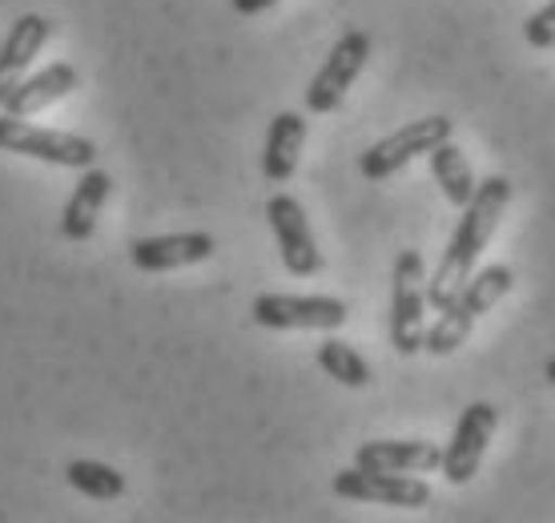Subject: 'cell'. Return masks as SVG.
I'll list each match as a JSON object with an SVG mask.
<instances>
[{"instance_id":"6da1fadb","label":"cell","mask_w":555,"mask_h":523,"mask_svg":"<svg viewBox=\"0 0 555 523\" xmlns=\"http://www.w3.org/2000/svg\"><path fill=\"white\" fill-rule=\"evenodd\" d=\"M512 202V181L503 174H491L475 186V197L463 206V218H459L455 234L447 242L443 258L435 266V275L427 278V306L430 310H443L451 298H455L463 282L475 275V266L483 258L487 242L500 226L503 209Z\"/></svg>"},{"instance_id":"7a4b0ae2","label":"cell","mask_w":555,"mask_h":523,"mask_svg":"<svg viewBox=\"0 0 555 523\" xmlns=\"http://www.w3.org/2000/svg\"><path fill=\"white\" fill-rule=\"evenodd\" d=\"M512 286H515V270L512 266H503V262H491V266H483V270H475V275L463 282V290H459L455 298L439 310V322L427 327V343H423V350H427V355H439V358L459 350V346L472 339L475 322H479L495 303H503V298L512 294Z\"/></svg>"},{"instance_id":"3957f363","label":"cell","mask_w":555,"mask_h":523,"mask_svg":"<svg viewBox=\"0 0 555 523\" xmlns=\"http://www.w3.org/2000/svg\"><path fill=\"white\" fill-rule=\"evenodd\" d=\"M427 343V262L418 250H403L390 270V346L418 355Z\"/></svg>"},{"instance_id":"277c9868","label":"cell","mask_w":555,"mask_h":523,"mask_svg":"<svg viewBox=\"0 0 555 523\" xmlns=\"http://www.w3.org/2000/svg\"><path fill=\"white\" fill-rule=\"evenodd\" d=\"M0 150L16 153V157H37V162L61 169H89L98 162V145L81 133L28 125L25 117H13L4 110H0Z\"/></svg>"},{"instance_id":"5b68a950","label":"cell","mask_w":555,"mask_h":523,"mask_svg":"<svg viewBox=\"0 0 555 523\" xmlns=\"http://www.w3.org/2000/svg\"><path fill=\"white\" fill-rule=\"evenodd\" d=\"M455 133V122L443 117V113H435V117H423V122H411L403 129H395L390 138L375 141L371 150L359 157V169L366 181H387L395 178L399 169H406L415 157L430 153L439 141H447Z\"/></svg>"},{"instance_id":"8992f818","label":"cell","mask_w":555,"mask_h":523,"mask_svg":"<svg viewBox=\"0 0 555 523\" xmlns=\"http://www.w3.org/2000/svg\"><path fill=\"white\" fill-rule=\"evenodd\" d=\"M347 318V303L331 294H258L254 298V322L266 331H338Z\"/></svg>"},{"instance_id":"52a82bcc","label":"cell","mask_w":555,"mask_h":523,"mask_svg":"<svg viewBox=\"0 0 555 523\" xmlns=\"http://www.w3.org/2000/svg\"><path fill=\"white\" fill-rule=\"evenodd\" d=\"M366 56H371V33L362 28H347L338 41H334L331 56L322 61V69L314 73V81L306 89V110L310 113H334L347 101L350 85L359 81V73L366 69Z\"/></svg>"},{"instance_id":"ba28073f","label":"cell","mask_w":555,"mask_h":523,"mask_svg":"<svg viewBox=\"0 0 555 523\" xmlns=\"http://www.w3.org/2000/svg\"><path fill=\"white\" fill-rule=\"evenodd\" d=\"M334 496L354 499V503H383V508H427L430 487L406 471L347 468L334 475Z\"/></svg>"},{"instance_id":"9c48e42d","label":"cell","mask_w":555,"mask_h":523,"mask_svg":"<svg viewBox=\"0 0 555 523\" xmlns=\"http://www.w3.org/2000/svg\"><path fill=\"white\" fill-rule=\"evenodd\" d=\"M266 218H270V230L278 238V254H282V266L291 270L294 278H314L322 270V254L319 242H314V230L306 221V209L298 197L291 193H274L266 202Z\"/></svg>"},{"instance_id":"30bf717a","label":"cell","mask_w":555,"mask_h":523,"mask_svg":"<svg viewBox=\"0 0 555 523\" xmlns=\"http://www.w3.org/2000/svg\"><path fill=\"white\" fill-rule=\"evenodd\" d=\"M495 428H500V411L491 403H472L467 411L459 414L451 443L443 447V463H439L451 487H463V483L475 480V471L483 463L487 443H491Z\"/></svg>"},{"instance_id":"8fae6325","label":"cell","mask_w":555,"mask_h":523,"mask_svg":"<svg viewBox=\"0 0 555 523\" xmlns=\"http://www.w3.org/2000/svg\"><path fill=\"white\" fill-rule=\"evenodd\" d=\"M214 234L190 230V234H162V238H138L129 246V262L145 270V275H166V270H181V266H197L214 254Z\"/></svg>"},{"instance_id":"7c38bea8","label":"cell","mask_w":555,"mask_h":523,"mask_svg":"<svg viewBox=\"0 0 555 523\" xmlns=\"http://www.w3.org/2000/svg\"><path fill=\"white\" fill-rule=\"evenodd\" d=\"M53 37V25L41 13L16 16V25L9 28V37L0 44V105L9 101L16 85L25 81L28 65L37 61V53L44 49V41Z\"/></svg>"},{"instance_id":"4fadbf2b","label":"cell","mask_w":555,"mask_h":523,"mask_svg":"<svg viewBox=\"0 0 555 523\" xmlns=\"http://www.w3.org/2000/svg\"><path fill=\"white\" fill-rule=\"evenodd\" d=\"M443 463V447L430 439H371L354 451V468L423 475Z\"/></svg>"},{"instance_id":"5bb4252c","label":"cell","mask_w":555,"mask_h":523,"mask_svg":"<svg viewBox=\"0 0 555 523\" xmlns=\"http://www.w3.org/2000/svg\"><path fill=\"white\" fill-rule=\"evenodd\" d=\"M109 190H113V178L105 169H93V166L81 169V178L73 186V197L61 209V238H69V242L93 238L101 209L109 202Z\"/></svg>"},{"instance_id":"9a60e30c","label":"cell","mask_w":555,"mask_h":523,"mask_svg":"<svg viewBox=\"0 0 555 523\" xmlns=\"http://www.w3.org/2000/svg\"><path fill=\"white\" fill-rule=\"evenodd\" d=\"M73 89H77V69L69 61H53V65H44L41 73H33V77L16 85L0 110L13 113V117H33V113L56 105L61 97H69Z\"/></svg>"},{"instance_id":"2e32d148","label":"cell","mask_w":555,"mask_h":523,"mask_svg":"<svg viewBox=\"0 0 555 523\" xmlns=\"http://www.w3.org/2000/svg\"><path fill=\"white\" fill-rule=\"evenodd\" d=\"M306 145V117L302 113H278L274 122H270V133H266V150H262V174L266 181H282L294 178V169H298V153Z\"/></svg>"},{"instance_id":"e0dca14e","label":"cell","mask_w":555,"mask_h":523,"mask_svg":"<svg viewBox=\"0 0 555 523\" xmlns=\"http://www.w3.org/2000/svg\"><path fill=\"white\" fill-rule=\"evenodd\" d=\"M427 157H430V174H435V181H439V190H443L447 202H451L455 209L467 206V202L475 197V186H479L472 162H467V153L447 138V141H439Z\"/></svg>"},{"instance_id":"ac0fdd59","label":"cell","mask_w":555,"mask_h":523,"mask_svg":"<svg viewBox=\"0 0 555 523\" xmlns=\"http://www.w3.org/2000/svg\"><path fill=\"white\" fill-rule=\"evenodd\" d=\"M65 480L81 492V496L98 499V503H113V499L126 496V475L109 463H98V459H73L65 468Z\"/></svg>"},{"instance_id":"d6986e66","label":"cell","mask_w":555,"mask_h":523,"mask_svg":"<svg viewBox=\"0 0 555 523\" xmlns=\"http://www.w3.org/2000/svg\"><path fill=\"white\" fill-rule=\"evenodd\" d=\"M319 367L331 374L334 383H343V386H366L371 383V367H366V358H362L350 343H343V339H322L319 343Z\"/></svg>"},{"instance_id":"ffe728a7","label":"cell","mask_w":555,"mask_h":523,"mask_svg":"<svg viewBox=\"0 0 555 523\" xmlns=\"http://www.w3.org/2000/svg\"><path fill=\"white\" fill-rule=\"evenodd\" d=\"M524 41H528L531 49H555V0H547L540 13L528 16Z\"/></svg>"},{"instance_id":"44dd1931","label":"cell","mask_w":555,"mask_h":523,"mask_svg":"<svg viewBox=\"0 0 555 523\" xmlns=\"http://www.w3.org/2000/svg\"><path fill=\"white\" fill-rule=\"evenodd\" d=\"M234 4V13H242V16H258V13H266V9H274L278 0H230Z\"/></svg>"},{"instance_id":"7402d4cb","label":"cell","mask_w":555,"mask_h":523,"mask_svg":"<svg viewBox=\"0 0 555 523\" xmlns=\"http://www.w3.org/2000/svg\"><path fill=\"white\" fill-rule=\"evenodd\" d=\"M543 374H547V383H552V386H555V355H552V358H547V367H543Z\"/></svg>"}]
</instances>
